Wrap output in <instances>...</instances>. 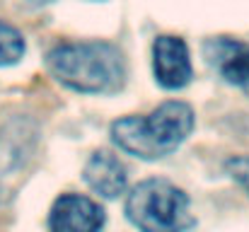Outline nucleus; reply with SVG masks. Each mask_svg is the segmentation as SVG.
Listing matches in <instances>:
<instances>
[{
    "instance_id": "nucleus-5",
    "label": "nucleus",
    "mask_w": 249,
    "mask_h": 232,
    "mask_svg": "<svg viewBox=\"0 0 249 232\" xmlns=\"http://www.w3.org/2000/svg\"><path fill=\"white\" fill-rule=\"evenodd\" d=\"M104 208L83 194H63L53 201L49 213L51 232H102Z\"/></svg>"
},
{
    "instance_id": "nucleus-3",
    "label": "nucleus",
    "mask_w": 249,
    "mask_h": 232,
    "mask_svg": "<svg viewBox=\"0 0 249 232\" xmlns=\"http://www.w3.org/2000/svg\"><path fill=\"white\" fill-rule=\"evenodd\" d=\"M126 218L138 232H186L194 228L191 201L169 179H143L126 198Z\"/></svg>"
},
{
    "instance_id": "nucleus-7",
    "label": "nucleus",
    "mask_w": 249,
    "mask_h": 232,
    "mask_svg": "<svg viewBox=\"0 0 249 232\" xmlns=\"http://www.w3.org/2000/svg\"><path fill=\"white\" fill-rule=\"evenodd\" d=\"M85 184L102 198H116L126 191L128 184V169L119 160V155L109 150H97L89 155L83 169Z\"/></svg>"
},
{
    "instance_id": "nucleus-9",
    "label": "nucleus",
    "mask_w": 249,
    "mask_h": 232,
    "mask_svg": "<svg viewBox=\"0 0 249 232\" xmlns=\"http://www.w3.org/2000/svg\"><path fill=\"white\" fill-rule=\"evenodd\" d=\"M225 169H228V174L247 191V196H249V155H235V157H230L225 162Z\"/></svg>"
},
{
    "instance_id": "nucleus-6",
    "label": "nucleus",
    "mask_w": 249,
    "mask_h": 232,
    "mask_svg": "<svg viewBox=\"0 0 249 232\" xmlns=\"http://www.w3.org/2000/svg\"><path fill=\"white\" fill-rule=\"evenodd\" d=\"M203 54L213 71L228 85L249 97V41L235 36H215L206 41Z\"/></svg>"
},
{
    "instance_id": "nucleus-1",
    "label": "nucleus",
    "mask_w": 249,
    "mask_h": 232,
    "mask_svg": "<svg viewBox=\"0 0 249 232\" xmlns=\"http://www.w3.org/2000/svg\"><path fill=\"white\" fill-rule=\"evenodd\" d=\"M46 68L61 85L80 94H114L126 82L121 49L99 39L56 44L46 54Z\"/></svg>"
},
{
    "instance_id": "nucleus-4",
    "label": "nucleus",
    "mask_w": 249,
    "mask_h": 232,
    "mask_svg": "<svg viewBox=\"0 0 249 232\" xmlns=\"http://www.w3.org/2000/svg\"><path fill=\"white\" fill-rule=\"evenodd\" d=\"M153 75L155 82L169 89H184L191 77H194V63H191V51L181 36L162 34L153 41Z\"/></svg>"
},
{
    "instance_id": "nucleus-2",
    "label": "nucleus",
    "mask_w": 249,
    "mask_h": 232,
    "mask_svg": "<svg viewBox=\"0 0 249 232\" xmlns=\"http://www.w3.org/2000/svg\"><path fill=\"white\" fill-rule=\"evenodd\" d=\"M196 114L186 102L169 99L145 116H124L111 124V141L138 160H160L172 155L194 131Z\"/></svg>"
},
{
    "instance_id": "nucleus-10",
    "label": "nucleus",
    "mask_w": 249,
    "mask_h": 232,
    "mask_svg": "<svg viewBox=\"0 0 249 232\" xmlns=\"http://www.w3.org/2000/svg\"><path fill=\"white\" fill-rule=\"evenodd\" d=\"M89 2H104V0H89Z\"/></svg>"
},
{
    "instance_id": "nucleus-8",
    "label": "nucleus",
    "mask_w": 249,
    "mask_h": 232,
    "mask_svg": "<svg viewBox=\"0 0 249 232\" xmlns=\"http://www.w3.org/2000/svg\"><path fill=\"white\" fill-rule=\"evenodd\" d=\"M24 51H27V41H24L22 32L0 19V68L19 63Z\"/></svg>"
}]
</instances>
